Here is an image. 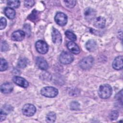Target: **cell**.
<instances>
[{
  "label": "cell",
  "mask_w": 123,
  "mask_h": 123,
  "mask_svg": "<svg viewBox=\"0 0 123 123\" xmlns=\"http://www.w3.org/2000/svg\"><path fill=\"white\" fill-rule=\"evenodd\" d=\"M112 88L108 84L101 85L98 89V94L100 98L106 99L110 97L112 94Z\"/></svg>",
  "instance_id": "obj_1"
},
{
  "label": "cell",
  "mask_w": 123,
  "mask_h": 123,
  "mask_svg": "<svg viewBox=\"0 0 123 123\" xmlns=\"http://www.w3.org/2000/svg\"><path fill=\"white\" fill-rule=\"evenodd\" d=\"M41 94L46 97L54 98L58 94V90L52 86H45L41 89Z\"/></svg>",
  "instance_id": "obj_2"
},
{
  "label": "cell",
  "mask_w": 123,
  "mask_h": 123,
  "mask_svg": "<svg viewBox=\"0 0 123 123\" xmlns=\"http://www.w3.org/2000/svg\"><path fill=\"white\" fill-rule=\"evenodd\" d=\"M94 63V59L91 56H87L81 60L79 63V66L83 70L89 69L93 65Z\"/></svg>",
  "instance_id": "obj_3"
},
{
  "label": "cell",
  "mask_w": 123,
  "mask_h": 123,
  "mask_svg": "<svg viewBox=\"0 0 123 123\" xmlns=\"http://www.w3.org/2000/svg\"><path fill=\"white\" fill-rule=\"evenodd\" d=\"M73 55L67 51H63L60 55L59 60L61 63L64 64H70L74 61Z\"/></svg>",
  "instance_id": "obj_4"
},
{
  "label": "cell",
  "mask_w": 123,
  "mask_h": 123,
  "mask_svg": "<svg viewBox=\"0 0 123 123\" xmlns=\"http://www.w3.org/2000/svg\"><path fill=\"white\" fill-rule=\"evenodd\" d=\"M36 111V108L34 105L31 104H26L22 108L23 114L28 117L33 116Z\"/></svg>",
  "instance_id": "obj_5"
},
{
  "label": "cell",
  "mask_w": 123,
  "mask_h": 123,
  "mask_svg": "<svg viewBox=\"0 0 123 123\" xmlns=\"http://www.w3.org/2000/svg\"><path fill=\"white\" fill-rule=\"evenodd\" d=\"M35 46L37 52L40 54H44L46 53L49 50L48 44L43 40H38L37 41Z\"/></svg>",
  "instance_id": "obj_6"
},
{
  "label": "cell",
  "mask_w": 123,
  "mask_h": 123,
  "mask_svg": "<svg viewBox=\"0 0 123 123\" xmlns=\"http://www.w3.org/2000/svg\"><path fill=\"white\" fill-rule=\"evenodd\" d=\"M54 19L56 23L60 26H64L67 23V16L63 12H59L56 13Z\"/></svg>",
  "instance_id": "obj_7"
},
{
  "label": "cell",
  "mask_w": 123,
  "mask_h": 123,
  "mask_svg": "<svg viewBox=\"0 0 123 123\" xmlns=\"http://www.w3.org/2000/svg\"><path fill=\"white\" fill-rule=\"evenodd\" d=\"M52 40L53 42L57 45H60L62 41V37L60 32L56 28H53L52 33Z\"/></svg>",
  "instance_id": "obj_8"
},
{
  "label": "cell",
  "mask_w": 123,
  "mask_h": 123,
  "mask_svg": "<svg viewBox=\"0 0 123 123\" xmlns=\"http://www.w3.org/2000/svg\"><path fill=\"white\" fill-rule=\"evenodd\" d=\"M12 81L17 85L24 88L27 87L29 85L28 82L25 78L20 76H13L12 78Z\"/></svg>",
  "instance_id": "obj_9"
},
{
  "label": "cell",
  "mask_w": 123,
  "mask_h": 123,
  "mask_svg": "<svg viewBox=\"0 0 123 123\" xmlns=\"http://www.w3.org/2000/svg\"><path fill=\"white\" fill-rule=\"evenodd\" d=\"M96 15L95 10L91 8H87L84 11V17L86 20L90 21L93 20Z\"/></svg>",
  "instance_id": "obj_10"
},
{
  "label": "cell",
  "mask_w": 123,
  "mask_h": 123,
  "mask_svg": "<svg viewBox=\"0 0 123 123\" xmlns=\"http://www.w3.org/2000/svg\"><path fill=\"white\" fill-rule=\"evenodd\" d=\"M25 37V33L23 31L17 30L13 32L11 36L12 39L15 41H21Z\"/></svg>",
  "instance_id": "obj_11"
},
{
  "label": "cell",
  "mask_w": 123,
  "mask_h": 123,
  "mask_svg": "<svg viewBox=\"0 0 123 123\" xmlns=\"http://www.w3.org/2000/svg\"><path fill=\"white\" fill-rule=\"evenodd\" d=\"M36 64L37 67L42 70H46L48 68V64L46 61L41 57H38L36 59Z\"/></svg>",
  "instance_id": "obj_12"
},
{
  "label": "cell",
  "mask_w": 123,
  "mask_h": 123,
  "mask_svg": "<svg viewBox=\"0 0 123 123\" xmlns=\"http://www.w3.org/2000/svg\"><path fill=\"white\" fill-rule=\"evenodd\" d=\"M112 67L115 70H121L123 67V56H119L115 58L112 62Z\"/></svg>",
  "instance_id": "obj_13"
},
{
  "label": "cell",
  "mask_w": 123,
  "mask_h": 123,
  "mask_svg": "<svg viewBox=\"0 0 123 123\" xmlns=\"http://www.w3.org/2000/svg\"><path fill=\"white\" fill-rule=\"evenodd\" d=\"M13 89L12 84L9 82H6L2 84L0 86V91L4 94L9 93L11 92Z\"/></svg>",
  "instance_id": "obj_14"
},
{
  "label": "cell",
  "mask_w": 123,
  "mask_h": 123,
  "mask_svg": "<svg viewBox=\"0 0 123 123\" xmlns=\"http://www.w3.org/2000/svg\"><path fill=\"white\" fill-rule=\"evenodd\" d=\"M68 49L73 53L78 54L80 53V50L78 45L74 42H69L67 44Z\"/></svg>",
  "instance_id": "obj_15"
},
{
  "label": "cell",
  "mask_w": 123,
  "mask_h": 123,
  "mask_svg": "<svg viewBox=\"0 0 123 123\" xmlns=\"http://www.w3.org/2000/svg\"><path fill=\"white\" fill-rule=\"evenodd\" d=\"M105 24L106 20L102 16L98 17L95 19L94 22V25L98 28H102L104 27Z\"/></svg>",
  "instance_id": "obj_16"
},
{
  "label": "cell",
  "mask_w": 123,
  "mask_h": 123,
  "mask_svg": "<svg viewBox=\"0 0 123 123\" xmlns=\"http://www.w3.org/2000/svg\"><path fill=\"white\" fill-rule=\"evenodd\" d=\"M97 47V44L96 42L93 39L89 40L86 44V49L89 51H95Z\"/></svg>",
  "instance_id": "obj_17"
},
{
  "label": "cell",
  "mask_w": 123,
  "mask_h": 123,
  "mask_svg": "<svg viewBox=\"0 0 123 123\" xmlns=\"http://www.w3.org/2000/svg\"><path fill=\"white\" fill-rule=\"evenodd\" d=\"M4 12L5 15L10 19H13L16 14L15 11L12 8L10 7H6L4 9Z\"/></svg>",
  "instance_id": "obj_18"
},
{
  "label": "cell",
  "mask_w": 123,
  "mask_h": 123,
  "mask_svg": "<svg viewBox=\"0 0 123 123\" xmlns=\"http://www.w3.org/2000/svg\"><path fill=\"white\" fill-rule=\"evenodd\" d=\"M56 119V115L54 112H49L47 114L46 117V121L47 123H54Z\"/></svg>",
  "instance_id": "obj_19"
},
{
  "label": "cell",
  "mask_w": 123,
  "mask_h": 123,
  "mask_svg": "<svg viewBox=\"0 0 123 123\" xmlns=\"http://www.w3.org/2000/svg\"><path fill=\"white\" fill-rule=\"evenodd\" d=\"M7 5L11 8H18L20 5V2L17 0H11L7 2Z\"/></svg>",
  "instance_id": "obj_20"
},
{
  "label": "cell",
  "mask_w": 123,
  "mask_h": 123,
  "mask_svg": "<svg viewBox=\"0 0 123 123\" xmlns=\"http://www.w3.org/2000/svg\"><path fill=\"white\" fill-rule=\"evenodd\" d=\"M28 62L29 61L28 59H26V58H21L19 60L18 62L17 65L20 68H24L27 65L28 63Z\"/></svg>",
  "instance_id": "obj_21"
},
{
  "label": "cell",
  "mask_w": 123,
  "mask_h": 123,
  "mask_svg": "<svg viewBox=\"0 0 123 123\" xmlns=\"http://www.w3.org/2000/svg\"><path fill=\"white\" fill-rule=\"evenodd\" d=\"M8 67V64L7 61L3 59L0 58V71H5Z\"/></svg>",
  "instance_id": "obj_22"
},
{
  "label": "cell",
  "mask_w": 123,
  "mask_h": 123,
  "mask_svg": "<svg viewBox=\"0 0 123 123\" xmlns=\"http://www.w3.org/2000/svg\"><path fill=\"white\" fill-rule=\"evenodd\" d=\"M65 34L67 38L72 41H75L76 40V36L70 30H67L65 32Z\"/></svg>",
  "instance_id": "obj_23"
},
{
  "label": "cell",
  "mask_w": 123,
  "mask_h": 123,
  "mask_svg": "<svg viewBox=\"0 0 123 123\" xmlns=\"http://www.w3.org/2000/svg\"><path fill=\"white\" fill-rule=\"evenodd\" d=\"M118 116H119V113H118V112L116 111H111L109 114V118L112 121L116 120L118 118Z\"/></svg>",
  "instance_id": "obj_24"
},
{
  "label": "cell",
  "mask_w": 123,
  "mask_h": 123,
  "mask_svg": "<svg viewBox=\"0 0 123 123\" xmlns=\"http://www.w3.org/2000/svg\"><path fill=\"white\" fill-rule=\"evenodd\" d=\"M65 5L70 8H72L74 7L76 4V1L75 0H65L64 1Z\"/></svg>",
  "instance_id": "obj_25"
},
{
  "label": "cell",
  "mask_w": 123,
  "mask_h": 123,
  "mask_svg": "<svg viewBox=\"0 0 123 123\" xmlns=\"http://www.w3.org/2000/svg\"><path fill=\"white\" fill-rule=\"evenodd\" d=\"M9 49V45L5 41H2L0 43V50L1 51H6Z\"/></svg>",
  "instance_id": "obj_26"
},
{
  "label": "cell",
  "mask_w": 123,
  "mask_h": 123,
  "mask_svg": "<svg viewBox=\"0 0 123 123\" xmlns=\"http://www.w3.org/2000/svg\"><path fill=\"white\" fill-rule=\"evenodd\" d=\"M7 25V21L5 18L1 17L0 19V29L2 30L5 28Z\"/></svg>",
  "instance_id": "obj_27"
},
{
  "label": "cell",
  "mask_w": 123,
  "mask_h": 123,
  "mask_svg": "<svg viewBox=\"0 0 123 123\" xmlns=\"http://www.w3.org/2000/svg\"><path fill=\"white\" fill-rule=\"evenodd\" d=\"M1 110L7 114L9 113H10L11 111H12V107L10 105H6L3 106V109H1Z\"/></svg>",
  "instance_id": "obj_28"
},
{
  "label": "cell",
  "mask_w": 123,
  "mask_h": 123,
  "mask_svg": "<svg viewBox=\"0 0 123 123\" xmlns=\"http://www.w3.org/2000/svg\"><path fill=\"white\" fill-rule=\"evenodd\" d=\"M70 107L72 110H78L79 108V104L76 101H73L71 103Z\"/></svg>",
  "instance_id": "obj_29"
},
{
  "label": "cell",
  "mask_w": 123,
  "mask_h": 123,
  "mask_svg": "<svg viewBox=\"0 0 123 123\" xmlns=\"http://www.w3.org/2000/svg\"><path fill=\"white\" fill-rule=\"evenodd\" d=\"M24 4L25 7L30 8L34 6L35 4V1L34 0H25L24 2Z\"/></svg>",
  "instance_id": "obj_30"
},
{
  "label": "cell",
  "mask_w": 123,
  "mask_h": 123,
  "mask_svg": "<svg viewBox=\"0 0 123 123\" xmlns=\"http://www.w3.org/2000/svg\"><path fill=\"white\" fill-rule=\"evenodd\" d=\"M37 11H36L35 10H34V11H33L32 13L30 14V15L29 16L30 17V20H35L37 19Z\"/></svg>",
  "instance_id": "obj_31"
},
{
  "label": "cell",
  "mask_w": 123,
  "mask_h": 123,
  "mask_svg": "<svg viewBox=\"0 0 123 123\" xmlns=\"http://www.w3.org/2000/svg\"><path fill=\"white\" fill-rule=\"evenodd\" d=\"M0 122H2V121L4 120L6 118V115L7 114L5 113L1 109L0 110Z\"/></svg>",
  "instance_id": "obj_32"
}]
</instances>
